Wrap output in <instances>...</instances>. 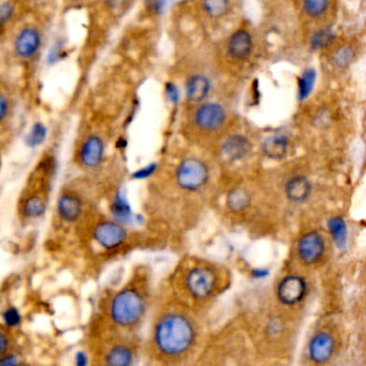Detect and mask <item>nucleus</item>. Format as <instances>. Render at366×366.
Returning a JSON list of instances; mask_svg holds the SVG:
<instances>
[{
  "label": "nucleus",
  "mask_w": 366,
  "mask_h": 366,
  "mask_svg": "<svg viewBox=\"0 0 366 366\" xmlns=\"http://www.w3.org/2000/svg\"><path fill=\"white\" fill-rule=\"evenodd\" d=\"M187 305L164 310L154 323L152 349L157 359L181 362L189 357L198 342V325Z\"/></svg>",
  "instance_id": "obj_1"
},
{
  "label": "nucleus",
  "mask_w": 366,
  "mask_h": 366,
  "mask_svg": "<svg viewBox=\"0 0 366 366\" xmlns=\"http://www.w3.org/2000/svg\"><path fill=\"white\" fill-rule=\"evenodd\" d=\"M147 286L133 281L116 292L110 302V319L114 327L132 331L141 323L146 313Z\"/></svg>",
  "instance_id": "obj_2"
},
{
  "label": "nucleus",
  "mask_w": 366,
  "mask_h": 366,
  "mask_svg": "<svg viewBox=\"0 0 366 366\" xmlns=\"http://www.w3.org/2000/svg\"><path fill=\"white\" fill-rule=\"evenodd\" d=\"M219 277L213 266L202 261L188 262L177 273L175 287L185 301L202 303L215 295Z\"/></svg>",
  "instance_id": "obj_3"
},
{
  "label": "nucleus",
  "mask_w": 366,
  "mask_h": 366,
  "mask_svg": "<svg viewBox=\"0 0 366 366\" xmlns=\"http://www.w3.org/2000/svg\"><path fill=\"white\" fill-rule=\"evenodd\" d=\"M52 172L50 160H44L33 170L20 200V213L26 219L39 217L46 211Z\"/></svg>",
  "instance_id": "obj_4"
},
{
  "label": "nucleus",
  "mask_w": 366,
  "mask_h": 366,
  "mask_svg": "<svg viewBox=\"0 0 366 366\" xmlns=\"http://www.w3.org/2000/svg\"><path fill=\"white\" fill-rule=\"evenodd\" d=\"M174 179L179 189L187 192H200L209 182V167L199 158H185L175 169Z\"/></svg>",
  "instance_id": "obj_5"
},
{
  "label": "nucleus",
  "mask_w": 366,
  "mask_h": 366,
  "mask_svg": "<svg viewBox=\"0 0 366 366\" xmlns=\"http://www.w3.org/2000/svg\"><path fill=\"white\" fill-rule=\"evenodd\" d=\"M227 120L226 110L221 105L215 103H206L201 105L194 113V122L200 130H218L225 125Z\"/></svg>",
  "instance_id": "obj_6"
},
{
  "label": "nucleus",
  "mask_w": 366,
  "mask_h": 366,
  "mask_svg": "<svg viewBox=\"0 0 366 366\" xmlns=\"http://www.w3.org/2000/svg\"><path fill=\"white\" fill-rule=\"evenodd\" d=\"M93 236L99 246L105 249H115L124 244L127 239V231L111 221H101L95 226Z\"/></svg>",
  "instance_id": "obj_7"
},
{
  "label": "nucleus",
  "mask_w": 366,
  "mask_h": 366,
  "mask_svg": "<svg viewBox=\"0 0 366 366\" xmlns=\"http://www.w3.org/2000/svg\"><path fill=\"white\" fill-rule=\"evenodd\" d=\"M306 288L305 281L302 277L289 275L279 283L277 298L285 305H297L305 297Z\"/></svg>",
  "instance_id": "obj_8"
},
{
  "label": "nucleus",
  "mask_w": 366,
  "mask_h": 366,
  "mask_svg": "<svg viewBox=\"0 0 366 366\" xmlns=\"http://www.w3.org/2000/svg\"><path fill=\"white\" fill-rule=\"evenodd\" d=\"M298 253L303 263H317L325 253V241L316 231L308 232L302 236L298 245Z\"/></svg>",
  "instance_id": "obj_9"
},
{
  "label": "nucleus",
  "mask_w": 366,
  "mask_h": 366,
  "mask_svg": "<svg viewBox=\"0 0 366 366\" xmlns=\"http://www.w3.org/2000/svg\"><path fill=\"white\" fill-rule=\"evenodd\" d=\"M335 348V340L331 334L319 332L310 343V357L317 364H323L331 359Z\"/></svg>",
  "instance_id": "obj_10"
},
{
  "label": "nucleus",
  "mask_w": 366,
  "mask_h": 366,
  "mask_svg": "<svg viewBox=\"0 0 366 366\" xmlns=\"http://www.w3.org/2000/svg\"><path fill=\"white\" fill-rule=\"evenodd\" d=\"M253 42L251 33L246 29H239L232 33L228 41V54L236 61H245L253 52Z\"/></svg>",
  "instance_id": "obj_11"
},
{
  "label": "nucleus",
  "mask_w": 366,
  "mask_h": 366,
  "mask_svg": "<svg viewBox=\"0 0 366 366\" xmlns=\"http://www.w3.org/2000/svg\"><path fill=\"white\" fill-rule=\"evenodd\" d=\"M105 145L103 140L97 135L88 137L80 151V162L82 166L88 169L96 168L100 164L103 158Z\"/></svg>",
  "instance_id": "obj_12"
},
{
  "label": "nucleus",
  "mask_w": 366,
  "mask_h": 366,
  "mask_svg": "<svg viewBox=\"0 0 366 366\" xmlns=\"http://www.w3.org/2000/svg\"><path fill=\"white\" fill-rule=\"evenodd\" d=\"M57 211L63 221L75 223L83 213V202L77 194L66 192L59 197Z\"/></svg>",
  "instance_id": "obj_13"
},
{
  "label": "nucleus",
  "mask_w": 366,
  "mask_h": 366,
  "mask_svg": "<svg viewBox=\"0 0 366 366\" xmlns=\"http://www.w3.org/2000/svg\"><path fill=\"white\" fill-rule=\"evenodd\" d=\"M41 44V37L37 29L28 28L23 29L16 38L14 48L16 53L21 58H31L39 50Z\"/></svg>",
  "instance_id": "obj_14"
},
{
  "label": "nucleus",
  "mask_w": 366,
  "mask_h": 366,
  "mask_svg": "<svg viewBox=\"0 0 366 366\" xmlns=\"http://www.w3.org/2000/svg\"><path fill=\"white\" fill-rule=\"evenodd\" d=\"M251 150L249 140L244 135H234L226 140L223 145V154L230 162H238L249 155Z\"/></svg>",
  "instance_id": "obj_15"
},
{
  "label": "nucleus",
  "mask_w": 366,
  "mask_h": 366,
  "mask_svg": "<svg viewBox=\"0 0 366 366\" xmlns=\"http://www.w3.org/2000/svg\"><path fill=\"white\" fill-rule=\"evenodd\" d=\"M133 360V349L124 342L114 343L105 351V361L109 365H130Z\"/></svg>",
  "instance_id": "obj_16"
},
{
  "label": "nucleus",
  "mask_w": 366,
  "mask_h": 366,
  "mask_svg": "<svg viewBox=\"0 0 366 366\" xmlns=\"http://www.w3.org/2000/svg\"><path fill=\"white\" fill-rule=\"evenodd\" d=\"M286 196L292 202H303L312 192V184L305 177H292L286 184Z\"/></svg>",
  "instance_id": "obj_17"
},
{
  "label": "nucleus",
  "mask_w": 366,
  "mask_h": 366,
  "mask_svg": "<svg viewBox=\"0 0 366 366\" xmlns=\"http://www.w3.org/2000/svg\"><path fill=\"white\" fill-rule=\"evenodd\" d=\"M211 83L202 75H192L186 84V95L192 103H201L209 96Z\"/></svg>",
  "instance_id": "obj_18"
},
{
  "label": "nucleus",
  "mask_w": 366,
  "mask_h": 366,
  "mask_svg": "<svg viewBox=\"0 0 366 366\" xmlns=\"http://www.w3.org/2000/svg\"><path fill=\"white\" fill-rule=\"evenodd\" d=\"M289 141L283 135L268 137L262 144V152L266 157L273 160H281L287 155Z\"/></svg>",
  "instance_id": "obj_19"
},
{
  "label": "nucleus",
  "mask_w": 366,
  "mask_h": 366,
  "mask_svg": "<svg viewBox=\"0 0 366 366\" xmlns=\"http://www.w3.org/2000/svg\"><path fill=\"white\" fill-rule=\"evenodd\" d=\"M251 202V197L244 188H234L227 197V205L234 213L244 211Z\"/></svg>",
  "instance_id": "obj_20"
},
{
  "label": "nucleus",
  "mask_w": 366,
  "mask_h": 366,
  "mask_svg": "<svg viewBox=\"0 0 366 366\" xmlns=\"http://www.w3.org/2000/svg\"><path fill=\"white\" fill-rule=\"evenodd\" d=\"M328 227L338 249H344L347 243V226L344 219L342 217L331 218Z\"/></svg>",
  "instance_id": "obj_21"
},
{
  "label": "nucleus",
  "mask_w": 366,
  "mask_h": 366,
  "mask_svg": "<svg viewBox=\"0 0 366 366\" xmlns=\"http://www.w3.org/2000/svg\"><path fill=\"white\" fill-rule=\"evenodd\" d=\"M315 81H316L315 69L304 70L298 80V95L301 100H305L310 96L314 88Z\"/></svg>",
  "instance_id": "obj_22"
},
{
  "label": "nucleus",
  "mask_w": 366,
  "mask_h": 366,
  "mask_svg": "<svg viewBox=\"0 0 366 366\" xmlns=\"http://www.w3.org/2000/svg\"><path fill=\"white\" fill-rule=\"evenodd\" d=\"M355 59V51L349 46H338L332 55V63L338 69H346Z\"/></svg>",
  "instance_id": "obj_23"
},
{
  "label": "nucleus",
  "mask_w": 366,
  "mask_h": 366,
  "mask_svg": "<svg viewBox=\"0 0 366 366\" xmlns=\"http://www.w3.org/2000/svg\"><path fill=\"white\" fill-rule=\"evenodd\" d=\"M203 9L211 18L219 19L229 11L230 0H203Z\"/></svg>",
  "instance_id": "obj_24"
},
{
  "label": "nucleus",
  "mask_w": 366,
  "mask_h": 366,
  "mask_svg": "<svg viewBox=\"0 0 366 366\" xmlns=\"http://www.w3.org/2000/svg\"><path fill=\"white\" fill-rule=\"evenodd\" d=\"M330 0H304L303 8L305 14L313 19L320 18L329 8Z\"/></svg>",
  "instance_id": "obj_25"
},
{
  "label": "nucleus",
  "mask_w": 366,
  "mask_h": 366,
  "mask_svg": "<svg viewBox=\"0 0 366 366\" xmlns=\"http://www.w3.org/2000/svg\"><path fill=\"white\" fill-rule=\"evenodd\" d=\"M335 41V35L330 29L317 31L312 38V46L315 50H323L329 48Z\"/></svg>",
  "instance_id": "obj_26"
},
{
  "label": "nucleus",
  "mask_w": 366,
  "mask_h": 366,
  "mask_svg": "<svg viewBox=\"0 0 366 366\" xmlns=\"http://www.w3.org/2000/svg\"><path fill=\"white\" fill-rule=\"evenodd\" d=\"M44 137H46V128L41 124L35 125L28 137L29 143H41L44 140Z\"/></svg>",
  "instance_id": "obj_27"
},
{
  "label": "nucleus",
  "mask_w": 366,
  "mask_h": 366,
  "mask_svg": "<svg viewBox=\"0 0 366 366\" xmlns=\"http://www.w3.org/2000/svg\"><path fill=\"white\" fill-rule=\"evenodd\" d=\"M12 14H14V7H12L11 4H3L1 7H0V20H1V23L5 24L6 22H8L11 19Z\"/></svg>",
  "instance_id": "obj_28"
},
{
  "label": "nucleus",
  "mask_w": 366,
  "mask_h": 366,
  "mask_svg": "<svg viewBox=\"0 0 366 366\" xmlns=\"http://www.w3.org/2000/svg\"><path fill=\"white\" fill-rule=\"evenodd\" d=\"M8 111H9V103H8L5 95H1V97H0V120L3 122L7 116Z\"/></svg>",
  "instance_id": "obj_29"
},
{
  "label": "nucleus",
  "mask_w": 366,
  "mask_h": 366,
  "mask_svg": "<svg viewBox=\"0 0 366 366\" xmlns=\"http://www.w3.org/2000/svg\"><path fill=\"white\" fill-rule=\"evenodd\" d=\"M6 320L9 325H16L19 321L18 313L14 310H8L7 315H6Z\"/></svg>",
  "instance_id": "obj_30"
},
{
  "label": "nucleus",
  "mask_w": 366,
  "mask_h": 366,
  "mask_svg": "<svg viewBox=\"0 0 366 366\" xmlns=\"http://www.w3.org/2000/svg\"><path fill=\"white\" fill-rule=\"evenodd\" d=\"M103 3L110 9L115 10L118 9L125 3V0H103Z\"/></svg>",
  "instance_id": "obj_31"
},
{
  "label": "nucleus",
  "mask_w": 366,
  "mask_h": 366,
  "mask_svg": "<svg viewBox=\"0 0 366 366\" xmlns=\"http://www.w3.org/2000/svg\"><path fill=\"white\" fill-rule=\"evenodd\" d=\"M167 92H168V96L171 101L179 100V90L174 85H169Z\"/></svg>",
  "instance_id": "obj_32"
}]
</instances>
